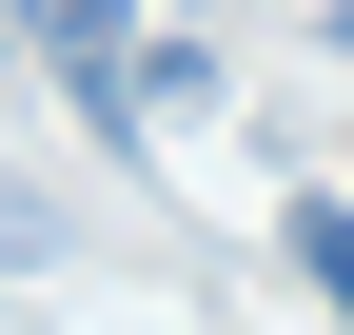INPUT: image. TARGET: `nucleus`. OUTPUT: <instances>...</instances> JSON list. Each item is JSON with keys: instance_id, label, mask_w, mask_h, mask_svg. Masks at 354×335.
I'll list each match as a JSON object with an SVG mask.
<instances>
[{"instance_id": "nucleus-1", "label": "nucleus", "mask_w": 354, "mask_h": 335, "mask_svg": "<svg viewBox=\"0 0 354 335\" xmlns=\"http://www.w3.org/2000/svg\"><path fill=\"white\" fill-rule=\"evenodd\" d=\"M39 60L99 99V138H118V158H158V99H138V0H39Z\"/></svg>"}, {"instance_id": "nucleus-2", "label": "nucleus", "mask_w": 354, "mask_h": 335, "mask_svg": "<svg viewBox=\"0 0 354 335\" xmlns=\"http://www.w3.org/2000/svg\"><path fill=\"white\" fill-rule=\"evenodd\" d=\"M295 276H315V296L354 316V217H335V197H295Z\"/></svg>"}, {"instance_id": "nucleus-3", "label": "nucleus", "mask_w": 354, "mask_h": 335, "mask_svg": "<svg viewBox=\"0 0 354 335\" xmlns=\"http://www.w3.org/2000/svg\"><path fill=\"white\" fill-rule=\"evenodd\" d=\"M0 257H39V197H20V178H0Z\"/></svg>"}]
</instances>
